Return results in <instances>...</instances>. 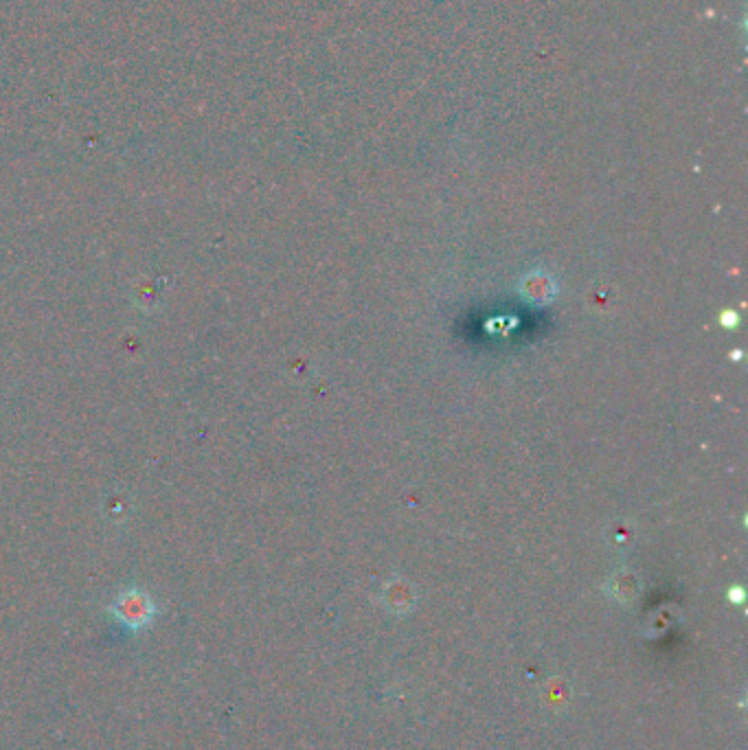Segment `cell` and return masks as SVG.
I'll list each match as a JSON object with an SVG mask.
<instances>
[{"instance_id": "cell-1", "label": "cell", "mask_w": 748, "mask_h": 750, "mask_svg": "<svg viewBox=\"0 0 748 750\" xmlns=\"http://www.w3.org/2000/svg\"><path fill=\"white\" fill-rule=\"evenodd\" d=\"M108 612L121 628L128 632H143L158 617V606L147 590L126 588L108 606Z\"/></svg>"}]
</instances>
